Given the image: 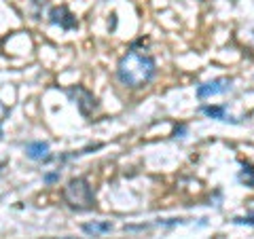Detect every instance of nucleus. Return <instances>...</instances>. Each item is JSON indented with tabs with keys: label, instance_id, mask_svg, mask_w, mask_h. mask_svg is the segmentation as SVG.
Returning <instances> with one entry per match:
<instances>
[{
	"label": "nucleus",
	"instance_id": "nucleus-1",
	"mask_svg": "<svg viewBox=\"0 0 254 239\" xmlns=\"http://www.w3.org/2000/svg\"><path fill=\"white\" fill-rule=\"evenodd\" d=\"M157 74V63L146 51L129 49L117 63V78L119 83L129 87V89H140L146 87Z\"/></svg>",
	"mask_w": 254,
	"mask_h": 239
},
{
	"label": "nucleus",
	"instance_id": "nucleus-2",
	"mask_svg": "<svg viewBox=\"0 0 254 239\" xmlns=\"http://www.w3.org/2000/svg\"><path fill=\"white\" fill-rule=\"evenodd\" d=\"M62 197H64V201L68 203V208H72L76 212L93 210V205H95L93 188L89 184V180L83 176L68 180V184L62 190Z\"/></svg>",
	"mask_w": 254,
	"mask_h": 239
},
{
	"label": "nucleus",
	"instance_id": "nucleus-3",
	"mask_svg": "<svg viewBox=\"0 0 254 239\" xmlns=\"http://www.w3.org/2000/svg\"><path fill=\"white\" fill-rule=\"evenodd\" d=\"M68 98L76 104L78 113H81L83 117H91L95 113V108H98V100H95V95L89 89L81 87V85L70 87V89H68Z\"/></svg>",
	"mask_w": 254,
	"mask_h": 239
},
{
	"label": "nucleus",
	"instance_id": "nucleus-4",
	"mask_svg": "<svg viewBox=\"0 0 254 239\" xmlns=\"http://www.w3.org/2000/svg\"><path fill=\"white\" fill-rule=\"evenodd\" d=\"M231 87H233L231 78H227V76L214 78V81H208V83H203V85L197 87V98H199V100H208V98H212V95H220V93L231 91Z\"/></svg>",
	"mask_w": 254,
	"mask_h": 239
},
{
	"label": "nucleus",
	"instance_id": "nucleus-5",
	"mask_svg": "<svg viewBox=\"0 0 254 239\" xmlns=\"http://www.w3.org/2000/svg\"><path fill=\"white\" fill-rule=\"evenodd\" d=\"M49 21L53 23V26H60L62 30H74L78 28V21L72 13H70L68 6H53V9L49 11Z\"/></svg>",
	"mask_w": 254,
	"mask_h": 239
},
{
	"label": "nucleus",
	"instance_id": "nucleus-6",
	"mask_svg": "<svg viewBox=\"0 0 254 239\" xmlns=\"http://www.w3.org/2000/svg\"><path fill=\"white\" fill-rule=\"evenodd\" d=\"M26 155L34 161H43V159H49V144L47 142H30L26 146Z\"/></svg>",
	"mask_w": 254,
	"mask_h": 239
},
{
	"label": "nucleus",
	"instance_id": "nucleus-7",
	"mask_svg": "<svg viewBox=\"0 0 254 239\" xmlns=\"http://www.w3.org/2000/svg\"><path fill=\"white\" fill-rule=\"evenodd\" d=\"M83 231L91 237H100L108 231H113V225L110 222H87V225H83Z\"/></svg>",
	"mask_w": 254,
	"mask_h": 239
},
{
	"label": "nucleus",
	"instance_id": "nucleus-8",
	"mask_svg": "<svg viewBox=\"0 0 254 239\" xmlns=\"http://www.w3.org/2000/svg\"><path fill=\"white\" fill-rule=\"evenodd\" d=\"M240 182L246 186L254 188V165L248 161H242V172H240Z\"/></svg>",
	"mask_w": 254,
	"mask_h": 239
},
{
	"label": "nucleus",
	"instance_id": "nucleus-9",
	"mask_svg": "<svg viewBox=\"0 0 254 239\" xmlns=\"http://www.w3.org/2000/svg\"><path fill=\"white\" fill-rule=\"evenodd\" d=\"M203 115L210 119H218V121H233V119L227 117L225 106H203Z\"/></svg>",
	"mask_w": 254,
	"mask_h": 239
},
{
	"label": "nucleus",
	"instance_id": "nucleus-10",
	"mask_svg": "<svg viewBox=\"0 0 254 239\" xmlns=\"http://www.w3.org/2000/svg\"><path fill=\"white\" fill-rule=\"evenodd\" d=\"M235 225H250L254 227V214H248V216H240V218H233Z\"/></svg>",
	"mask_w": 254,
	"mask_h": 239
},
{
	"label": "nucleus",
	"instance_id": "nucleus-11",
	"mask_svg": "<svg viewBox=\"0 0 254 239\" xmlns=\"http://www.w3.org/2000/svg\"><path fill=\"white\" fill-rule=\"evenodd\" d=\"M60 180V170L58 172H53V174H47V176H45V182H47V184H53V182H58Z\"/></svg>",
	"mask_w": 254,
	"mask_h": 239
},
{
	"label": "nucleus",
	"instance_id": "nucleus-12",
	"mask_svg": "<svg viewBox=\"0 0 254 239\" xmlns=\"http://www.w3.org/2000/svg\"><path fill=\"white\" fill-rule=\"evenodd\" d=\"M182 133H187V125H180V127H176V131H174V135H176V138H178V135L182 138Z\"/></svg>",
	"mask_w": 254,
	"mask_h": 239
},
{
	"label": "nucleus",
	"instance_id": "nucleus-13",
	"mask_svg": "<svg viewBox=\"0 0 254 239\" xmlns=\"http://www.w3.org/2000/svg\"><path fill=\"white\" fill-rule=\"evenodd\" d=\"M6 113H9V110H6V108H4L2 104H0V123H2V119L6 117Z\"/></svg>",
	"mask_w": 254,
	"mask_h": 239
},
{
	"label": "nucleus",
	"instance_id": "nucleus-14",
	"mask_svg": "<svg viewBox=\"0 0 254 239\" xmlns=\"http://www.w3.org/2000/svg\"><path fill=\"white\" fill-rule=\"evenodd\" d=\"M0 140H2V127H0Z\"/></svg>",
	"mask_w": 254,
	"mask_h": 239
}]
</instances>
